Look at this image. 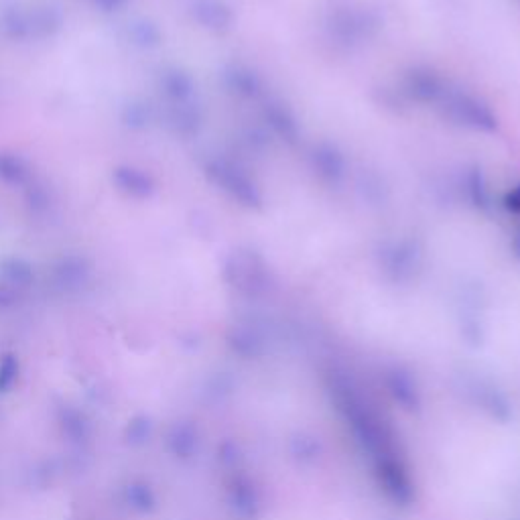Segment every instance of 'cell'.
<instances>
[{
    "label": "cell",
    "mask_w": 520,
    "mask_h": 520,
    "mask_svg": "<svg viewBox=\"0 0 520 520\" xmlns=\"http://www.w3.org/2000/svg\"><path fill=\"white\" fill-rule=\"evenodd\" d=\"M437 110L447 122L466 130H474V133L492 135L500 126L498 116L490 108V104H486L484 100L476 98L466 90L453 88V86H449V90L437 104Z\"/></svg>",
    "instance_id": "1"
},
{
    "label": "cell",
    "mask_w": 520,
    "mask_h": 520,
    "mask_svg": "<svg viewBox=\"0 0 520 520\" xmlns=\"http://www.w3.org/2000/svg\"><path fill=\"white\" fill-rule=\"evenodd\" d=\"M224 281L236 291L256 297L269 291L273 281V271L267 258L254 248H236L226 256Z\"/></svg>",
    "instance_id": "2"
},
{
    "label": "cell",
    "mask_w": 520,
    "mask_h": 520,
    "mask_svg": "<svg viewBox=\"0 0 520 520\" xmlns=\"http://www.w3.org/2000/svg\"><path fill=\"white\" fill-rule=\"evenodd\" d=\"M206 177L222 189L230 200L246 210H263L265 195L260 191L258 183L234 161L224 157H214L204 167Z\"/></svg>",
    "instance_id": "3"
},
{
    "label": "cell",
    "mask_w": 520,
    "mask_h": 520,
    "mask_svg": "<svg viewBox=\"0 0 520 520\" xmlns=\"http://www.w3.org/2000/svg\"><path fill=\"white\" fill-rule=\"evenodd\" d=\"M376 260L386 279L393 283H407L421 271L425 248L419 238L388 240L378 248Z\"/></svg>",
    "instance_id": "4"
},
{
    "label": "cell",
    "mask_w": 520,
    "mask_h": 520,
    "mask_svg": "<svg viewBox=\"0 0 520 520\" xmlns=\"http://www.w3.org/2000/svg\"><path fill=\"white\" fill-rule=\"evenodd\" d=\"M380 29H382V21L370 9L344 7L332 11L328 19V31L332 39L350 49L374 39Z\"/></svg>",
    "instance_id": "5"
},
{
    "label": "cell",
    "mask_w": 520,
    "mask_h": 520,
    "mask_svg": "<svg viewBox=\"0 0 520 520\" xmlns=\"http://www.w3.org/2000/svg\"><path fill=\"white\" fill-rule=\"evenodd\" d=\"M447 90L449 82L435 70L425 68V65H417V68L407 70L399 86V92L405 100L423 106H437Z\"/></svg>",
    "instance_id": "6"
},
{
    "label": "cell",
    "mask_w": 520,
    "mask_h": 520,
    "mask_svg": "<svg viewBox=\"0 0 520 520\" xmlns=\"http://www.w3.org/2000/svg\"><path fill=\"white\" fill-rule=\"evenodd\" d=\"M309 169L328 187H340L348 177V161L332 143H317L309 151Z\"/></svg>",
    "instance_id": "7"
},
{
    "label": "cell",
    "mask_w": 520,
    "mask_h": 520,
    "mask_svg": "<svg viewBox=\"0 0 520 520\" xmlns=\"http://www.w3.org/2000/svg\"><path fill=\"white\" fill-rule=\"evenodd\" d=\"M260 116H263L265 126L271 130V133L287 143V145H297L299 137H301V128H299V120L293 114V110L275 98L265 100L263 110H260Z\"/></svg>",
    "instance_id": "8"
},
{
    "label": "cell",
    "mask_w": 520,
    "mask_h": 520,
    "mask_svg": "<svg viewBox=\"0 0 520 520\" xmlns=\"http://www.w3.org/2000/svg\"><path fill=\"white\" fill-rule=\"evenodd\" d=\"M191 17L210 33L224 35L234 27V11L224 0H193Z\"/></svg>",
    "instance_id": "9"
},
{
    "label": "cell",
    "mask_w": 520,
    "mask_h": 520,
    "mask_svg": "<svg viewBox=\"0 0 520 520\" xmlns=\"http://www.w3.org/2000/svg\"><path fill=\"white\" fill-rule=\"evenodd\" d=\"M222 86L226 88L228 94L236 96V98H244V100H256L263 96L265 86L260 76L250 70L248 65L242 63H232L226 65L222 70Z\"/></svg>",
    "instance_id": "10"
},
{
    "label": "cell",
    "mask_w": 520,
    "mask_h": 520,
    "mask_svg": "<svg viewBox=\"0 0 520 520\" xmlns=\"http://www.w3.org/2000/svg\"><path fill=\"white\" fill-rule=\"evenodd\" d=\"M112 183L120 193L133 200H149L155 193V179L137 167H116L112 173Z\"/></svg>",
    "instance_id": "11"
},
{
    "label": "cell",
    "mask_w": 520,
    "mask_h": 520,
    "mask_svg": "<svg viewBox=\"0 0 520 520\" xmlns=\"http://www.w3.org/2000/svg\"><path fill=\"white\" fill-rule=\"evenodd\" d=\"M464 191H466V200L468 204L480 212V214H490L494 208V200H492V191H490V183L488 177L484 173V169L480 165H472L466 169L464 173Z\"/></svg>",
    "instance_id": "12"
},
{
    "label": "cell",
    "mask_w": 520,
    "mask_h": 520,
    "mask_svg": "<svg viewBox=\"0 0 520 520\" xmlns=\"http://www.w3.org/2000/svg\"><path fill=\"white\" fill-rule=\"evenodd\" d=\"M202 110L195 100L189 102H177V104H169V112H167V122L169 126L175 130L177 135L181 137H193L200 133L202 128Z\"/></svg>",
    "instance_id": "13"
},
{
    "label": "cell",
    "mask_w": 520,
    "mask_h": 520,
    "mask_svg": "<svg viewBox=\"0 0 520 520\" xmlns=\"http://www.w3.org/2000/svg\"><path fill=\"white\" fill-rule=\"evenodd\" d=\"M161 90L167 96L169 104H177V102H189L195 100V82L193 78L183 72V70H167L161 76Z\"/></svg>",
    "instance_id": "14"
},
{
    "label": "cell",
    "mask_w": 520,
    "mask_h": 520,
    "mask_svg": "<svg viewBox=\"0 0 520 520\" xmlns=\"http://www.w3.org/2000/svg\"><path fill=\"white\" fill-rule=\"evenodd\" d=\"M88 265L86 260L80 256H65L61 258V263L55 267V279L61 287L72 289L80 287L88 281Z\"/></svg>",
    "instance_id": "15"
},
{
    "label": "cell",
    "mask_w": 520,
    "mask_h": 520,
    "mask_svg": "<svg viewBox=\"0 0 520 520\" xmlns=\"http://www.w3.org/2000/svg\"><path fill=\"white\" fill-rule=\"evenodd\" d=\"M0 179L9 185H27L31 179V169L21 155L0 151Z\"/></svg>",
    "instance_id": "16"
},
{
    "label": "cell",
    "mask_w": 520,
    "mask_h": 520,
    "mask_svg": "<svg viewBox=\"0 0 520 520\" xmlns=\"http://www.w3.org/2000/svg\"><path fill=\"white\" fill-rule=\"evenodd\" d=\"M0 277H3L5 285L13 287V289H23L29 287L35 279L33 269L29 263H25L23 258H9L0 267Z\"/></svg>",
    "instance_id": "17"
},
{
    "label": "cell",
    "mask_w": 520,
    "mask_h": 520,
    "mask_svg": "<svg viewBox=\"0 0 520 520\" xmlns=\"http://www.w3.org/2000/svg\"><path fill=\"white\" fill-rule=\"evenodd\" d=\"M122 120L133 128H145L151 120V110L145 104H130L126 106Z\"/></svg>",
    "instance_id": "18"
},
{
    "label": "cell",
    "mask_w": 520,
    "mask_h": 520,
    "mask_svg": "<svg viewBox=\"0 0 520 520\" xmlns=\"http://www.w3.org/2000/svg\"><path fill=\"white\" fill-rule=\"evenodd\" d=\"M133 39L145 47H155L161 39V33L153 23H139L133 27Z\"/></svg>",
    "instance_id": "19"
},
{
    "label": "cell",
    "mask_w": 520,
    "mask_h": 520,
    "mask_svg": "<svg viewBox=\"0 0 520 520\" xmlns=\"http://www.w3.org/2000/svg\"><path fill=\"white\" fill-rule=\"evenodd\" d=\"M502 206L512 212V214H520V183H516L514 187H510L504 198H502Z\"/></svg>",
    "instance_id": "20"
},
{
    "label": "cell",
    "mask_w": 520,
    "mask_h": 520,
    "mask_svg": "<svg viewBox=\"0 0 520 520\" xmlns=\"http://www.w3.org/2000/svg\"><path fill=\"white\" fill-rule=\"evenodd\" d=\"M126 3H128V0H94V5H96L100 11H104V13L120 11Z\"/></svg>",
    "instance_id": "21"
},
{
    "label": "cell",
    "mask_w": 520,
    "mask_h": 520,
    "mask_svg": "<svg viewBox=\"0 0 520 520\" xmlns=\"http://www.w3.org/2000/svg\"><path fill=\"white\" fill-rule=\"evenodd\" d=\"M510 250H512L514 258L520 260V232H516V234L512 236V240H510Z\"/></svg>",
    "instance_id": "22"
},
{
    "label": "cell",
    "mask_w": 520,
    "mask_h": 520,
    "mask_svg": "<svg viewBox=\"0 0 520 520\" xmlns=\"http://www.w3.org/2000/svg\"><path fill=\"white\" fill-rule=\"evenodd\" d=\"M518 3H520V0H518Z\"/></svg>",
    "instance_id": "23"
}]
</instances>
